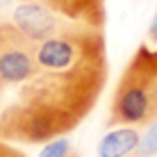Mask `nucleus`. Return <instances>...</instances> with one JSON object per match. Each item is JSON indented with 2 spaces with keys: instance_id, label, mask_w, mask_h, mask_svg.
<instances>
[{
  "instance_id": "12",
  "label": "nucleus",
  "mask_w": 157,
  "mask_h": 157,
  "mask_svg": "<svg viewBox=\"0 0 157 157\" xmlns=\"http://www.w3.org/2000/svg\"><path fill=\"white\" fill-rule=\"evenodd\" d=\"M137 157H141V155H137Z\"/></svg>"
},
{
  "instance_id": "7",
  "label": "nucleus",
  "mask_w": 157,
  "mask_h": 157,
  "mask_svg": "<svg viewBox=\"0 0 157 157\" xmlns=\"http://www.w3.org/2000/svg\"><path fill=\"white\" fill-rule=\"evenodd\" d=\"M137 155H141V157H153V155H157V121L148 123V130L141 134V141H139Z\"/></svg>"
},
{
  "instance_id": "1",
  "label": "nucleus",
  "mask_w": 157,
  "mask_h": 157,
  "mask_svg": "<svg viewBox=\"0 0 157 157\" xmlns=\"http://www.w3.org/2000/svg\"><path fill=\"white\" fill-rule=\"evenodd\" d=\"M107 71L105 32L68 23L36 43V71L16 86L12 102L55 116L71 132L96 107Z\"/></svg>"
},
{
  "instance_id": "9",
  "label": "nucleus",
  "mask_w": 157,
  "mask_h": 157,
  "mask_svg": "<svg viewBox=\"0 0 157 157\" xmlns=\"http://www.w3.org/2000/svg\"><path fill=\"white\" fill-rule=\"evenodd\" d=\"M148 41L153 46H157V12H155L153 21H150V28H148Z\"/></svg>"
},
{
  "instance_id": "2",
  "label": "nucleus",
  "mask_w": 157,
  "mask_h": 157,
  "mask_svg": "<svg viewBox=\"0 0 157 157\" xmlns=\"http://www.w3.org/2000/svg\"><path fill=\"white\" fill-rule=\"evenodd\" d=\"M157 121V48L141 43L116 84L107 125H148Z\"/></svg>"
},
{
  "instance_id": "8",
  "label": "nucleus",
  "mask_w": 157,
  "mask_h": 157,
  "mask_svg": "<svg viewBox=\"0 0 157 157\" xmlns=\"http://www.w3.org/2000/svg\"><path fill=\"white\" fill-rule=\"evenodd\" d=\"M0 157H25V155L18 148H14V146H9L7 141L0 139Z\"/></svg>"
},
{
  "instance_id": "5",
  "label": "nucleus",
  "mask_w": 157,
  "mask_h": 157,
  "mask_svg": "<svg viewBox=\"0 0 157 157\" xmlns=\"http://www.w3.org/2000/svg\"><path fill=\"white\" fill-rule=\"evenodd\" d=\"M141 134L137 132L134 125H116L112 128L107 134H102V139L96 146V155L98 157H130L137 153Z\"/></svg>"
},
{
  "instance_id": "4",
  "label": "nucleus",
  "mask_w": 157,
  "mask_h": 157,
  "mask_svg": "<svg viewBox=\"0 0 157 157\" xmlns=\"http://www.w3.org/2000/svg\"><path fill=\"white\" fill-rule=\"evenodd\" d=\"M34 2L46 5L48 9H52L71 23H82L102 30L107 21L105 0H34Z\"/></svg>"
},
{
  "instance_id": "6",
  "label": "nucleus",
  "mask_w": 157,
  "mask_h": 157,
  "mask_svg": "<svg viewBox=\"0 0 157 157\" xmlns=\"http://www.w3.org/2000/svg\"><path fill=\"white\" fill-rule=\"evenodd\" d=\"M71 153H73L71 141L66 137H57V139H52V141H48L43 146L36 157H71Z\"/></svg>"
},
{
  "instance_id": "10",
  "label": "nucleus",
  "mask_w": 157,
  "mask_h": 157,
  "mask_svg": "<svg viewBox=\"0 0 157 157\" xmlns=\"http://www.w3.org/2000/svg\"><path fill=\"white\" fill-rule=\"evenodd\" d=\"M5 34H7V23H0V43H2Z\"/></svg>"
},
{
  "instance_id": "3",
  "label": "nucleus",
  "mask_w": 157,
  "mask_h": 157,
  "mask_svg": "<svg viewBox=\"0 0 157 157\" xmlns=\"http://www.w3.org/2000/svg\"><path fill=\"white\" fill-rule=\"evenodd\" d=\"M12 23L23 32L25 36H30L32 41H43L48 36H52L55 32L66 28L71 21L62 18L52 9H48L46 5L34 2V0H23L21 5H16L12 12Z\"/></svg>"
},
{
  "instance_id": "11",
  "label": "nucleus",
  "mask_w": 157,
  "mask_h": 157,
  "mask_svg": "<svg viewBox=\"0 0 157 157\" xmlns=\"http://www.w3.org/2000/svg\"><path fill=\"white\" fill-rule=\"evenodd\" d=\"M2 100H5V94H2V89H0V107H2Z\"/></svg>"
}]
</instances>
